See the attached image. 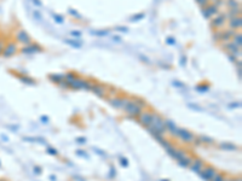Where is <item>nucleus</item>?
<instances>
[{
    "label": "nucleus",
    "mask_w": 242,
    "mask_h": 181,
    "mask_svg": "<svg viewBox=\"0 0 242 181\" xmlns=\"http://www.w3.org/2000/svg\"><path fill=\"white\" fill-rule=\"evenodd\" d=\"M124 110L127 112L131 117H138L143 112V108L136 101V99H129Z\"/></svg>",
    "instance_id": "nucleus-1"
},
{
    "label": "nucleus",
    "mask_w": 242,
    "mask_h": 181,
    "mask_svg": "<svg viewBox=\"0 0 242 181\" xmlns=\"http://www.w3.org/2000/svg\"><path fill=\"white\" fill-rule=\"evenodd\" d=\"M151 127L156 130L159 134H165L167 130H166V127H165V121H163V118L160 116V115H157V113H154V117H153V122H151Z\"/></svg>",
    "instance_id": "nucleus-2"
},
{
    "label": "nucleus",
    "mask_w": 242,
    "mask_h": 181,
    "mask_svg": "<svg viewBox=\"0 0 242 181\" xmlns=\"http://www.w3.org/2000/svg\"><path fill=\"white\" fill-rule=\"evenodd\" d=\"M223 48L227 50L228 53H231L236 57L237 59H241V48L237 47L232 41H227L223 42Z\"/></svg>",
    "instance_id": "nucleus-3"
},
{
    "label": "nucleus",
    "mask_w": 242,
    "mask_h": 181,
    "mask_svg": "<svg viewBox=\"0 0 242 181\" xmlns=\"http://www.w3.org/2000/svg\"><path fill=\"white\" fill-rule=\"evenodd\" d=\"M227 23V17L224 12H219L217 16H214V18L211 19V27L213 29H219L224 27Z\"/></svg>",
    "instance_id": "nucleus-4"
},
{
    "label": "nucleus",
    "mask_w": 242,
    "mask_h": 181,
    "mask_svg": "<svg viewBox=\"0 0 242 181\" xmlns=\"http://www.w3.org/2000/svg\"><path fill=\"white\" fill-rule=\"evenodd\" d=\"M201 11H202L203 17L207 18V19H208V18H212L213 16H217V14L220 12V11H219V7H217L214 4H208L207 6L201 7Z\"/></svg>",
    "instance_id": "nucleus-5"
},
{
    "label": "nucleus",
    "mask_w": 242,
    "mask_h": 181,
    "mask_svg": "<svg viewBox=\"0 0 242 181\" xmlns=\"http://www.w3.org/2000/svg\"><path fill=\"white\" fill-rule=\"evenodd\" d=\"M21 52L24 53V55H33V53H40L43 52V47L39 45V43H30V45H27L24 47L21 48Z\"/></svg>",
    "instance_id": "nucleus-6"
},
{
    "label": "nucleus",
    "mask_w": 242,
    "mask_h": 181,
    "mask_svg": "<svg viewBox=\"0 0 242 181\" xmlns=\"http://www.w3.org/2000/svg\"><path fill=\"white\" fill-rule=\"evenodd\" d=\"M176 137H178L180 140H183L184 142H193V140L195 139L194 134L190 133L189 130H186L184 128H178L177 133H176Z\"/></svg>",
    "instance_id": "nucleus-7"
},
{
    "label": "nucleus",
    "mask_w": 242,
    "mask_h": 181,
    "mask_svg": "<svg viewBox=\"0 0 242 181\" xmlns=\"http://www.w3.org/2000/svg\"><path fill=\"white\" fill-rule=\"evenodd\" d=\"M16 40H17V42H19L21 45H24V46L32 43V38L26 30H18L16 33Z\"/></svg>",
    "instance_id": "nucleus-8"
},
{
    "label": "nucleus",
    "mask_w": 242,
    "mask_h": 181,
    "mask_svg": "<svg viewBox=\"0 0 242 181\" xmlns=\"http://www.w3.org/2000/svg\"><path fill=\"white\" fill-rule=\"evenodd\" d=\"M199 174H200V176H201L205 181H212L213 180V178L215 176V174H217V170H215L213 167H208V168L202 169Z\"/></svg>",
    "instance_id": "nucleus-9"
},
{
    "label": "nucleus",
    "mask_w": 242,
    "mask_h": 181,
    "mask_svg": "<svg viewBox=\"0 0 242 181\" xmlns=\"http://www.w3.org/2000/svg\"><path fill=\"white\" fill-rule=\"evenodd\" d=\"M128 98H113V99H110V101H109V104L115 108V109H119V110H121V109H125V106H126V104L128 103Z\"/></svg>",
    "instance_id": "nucleus-10"
},
{
    "label": "nucleus",
    "mask_w": 242,
    "mask_h": 181,
    "mask_svg": "<svg viewBox=\"0 0 242 181\" xmlns=\"http://www.w3.org/2000/svg\"><path fill=\"white\" fill-rule=\"evenodd\" d=\"M18 51V47H17V45L15 43V42H10V43H7L5 47H4V50H2V57H5V58H10V57L15 56V53Z\"/></svg>",
    "instance_id": "nucleus-11"
},
{
    "label": "nucleus",
    "mask_w": 242,
    "mask_h": 181,
    "mask_svg": "<svg viewBox=\"0 0 242 181\" xmlns=\"http://www.w3.org/2000/svg\"><path fill=\"white\" fill-rule=\"evenodd\" d=\"M139 122L142 123L144 127H149L153 122V117H154V112H142L139 116Z\"/></svg>",
    "instance_id": "nucleus-12"
},
{
    "label": "nucleus",
    "mask_w": 242,
    "mask_h": 181,
    "mask_svg": "<svg viewBox=\"0 0 242 181\" xmlns=\"http://www.w3.org/2000/svg\"><path fill=\"white\" fill-rule=\"evenodd\" d=\"M229 29L231 30H240L242 28V17L241 16H237V17H234V18H230L228 22Z\"/></svg>",
    "instance_id": "nucleus-13"
},
{
    "label": "nucleus",
    "mask_w": 242,
    "mask_h": 181,
    "mask_svg": "<svg viewBox=\"0 0 242 181\" xmlns=\"http://www.w3.org/2000/svg\"><path fill=\"white\" fill-rule=\"evenodd\" d=\"M91 91H92L97 97H100V98H103L105 96V93H107L105 86H103V84H92Z\"/></svg>",
    "instance_id": "nucleus-14"
},
{
    "label": "nucleus",
    "mask_w": 242,
    "mask_h": 181,
    "mask_svg": "<svg viewBox=\"0 0 242 181\" xmlns=\"http://www.w3.org/2000/svg\"><path fill=\"white\" fill-rule=\"evenodd\" d=\"M235 34H236V31H235V30H231V29L220 30V41H222V42L230 41Z\"/></svg>",
    "instance_id": "nucleus-15"
},
{
    "label": "nucleus",
    "mask_w": 242,
    "mask_h": 181,
    "mask_svg": "<svg viewBox=\"0 0 242 181\" xmlns=\"http://www.w3.org/2000/svg\"><path fill=\"white\" fill-rule=\"evenodd\" d=\"M190 169L199 174L200 171L203 169V161L202 159H194L190 164Z\"/></svg>",
    "instance_id": "nucleus-16"
},
{
    "label": "nucleus",
    "mask_w": 242,
    "mask_h": 181,
    "mask_svg": "<svg viewBox=\"0 0 242 181\" xmlns=\"http://www.w3.org/2000/svg\"><path fill=\"white\" fill-rule=\"evenodd\" d=\"M165 127H166V130H167V132H170L171 134L176 135V133H177V130H178V127H177V125H176L172 120H166V121H165Z\"/></svg>",
    "instance_id": "nucleus-17"
},
{
    "label": "nucleus",
    "mask_w": 242,
    "mask_h": 181,
    "mask_svg": "<svg viewBox=\"0 0 242 181\" xmlns=\"http://www.w3.org/2000/svg\"><path fill=\"white\" fill-rule=\"evenodd\" d=\"M241 14H242V9L241 6H240V7H235V9H229V11L225 14V17H227V19H230V18L241 16Z\"/></svg>",
    "instance_id": "nucleus-18"
},
{
    "label": "nucleus",
    "mask_w": 242,
    "mask_h": 181,
    "mask_svg": "<svg viewBox=\"0 0 242 181\" xmlns=\"http://www.w3.org/2000/svg\"><path fill=\"white\" fill-rule=\"evenodd\" d=\"M49 80L51 82H55V84H59L64 80V74H50L49 75Z\"/></svg>",
    "instance_id": "nucleus-19"
},
{
    "label": "nucleus",
    "mask_w": 242,
    "mask_h": 181,
    "mask_svg": "<svg viewBox=\"0 0 242 181\" xmlns=\"http://www.w3.org/2000/svg\"><path fill=\"white\" fill-rule=\"evenodd\" d=\"M191 162H193V157H190V156H184L183 158H180V159L178 161V164H179V167L188 168V167H190Z\"/></svg>",
    "instance_id": "nucleus-20"
},
{
    "label": "nucleus",
    "mask_w": 242,
    "mask_h": 181,
    "mask_svg": "<svg viewBox=\"0 0 242 181\" xmlns=\"http://www.w3.org/2000/svg\"><path fill=\"white\" fill-rule=\"evenodd\" d=\"M219 147L222 150H225V151H235V150H237V146L231 144V142H222V144H219Z\"/></svg>",
    "instance_id": "nucleus-21"
},
{
    "label": "nucleus",
    "mask_w": 242,
    "mask_h": 181,
    "mask_svg": "<svg viewBox=\"0 0 242 181\" xmlns=\"http://www.w3.org/2000/svg\"><path fill=\"white\" fill-rule=\"evenodd\" d=\"M64 42H66L67 45L71 46L73 48H81V47H83V42L79 41V40H74V39H66Z\"/></svg>",
    "instance_id": "nucleus-22"
},
{
    "label": "nucleus",
    "mask_w": 242,
    "mask_h": 181,
    "mask_svg": "<svg viewBox=\"0 0 242 181\" xmlns=\"http://www.w3.org/2000/svg\"><path fill=\"white\" fill-rule=\"evenodd\" d=\"M232 42L237 46V47H240L241 48L242 46V34L241 31H236V34L232 36Z\"/></svg>",
    "instance_id": "nucleus-23"
},
{
    "label": "nucleus",
    "mask_w": 242,
    "mask_h": 181,
    "mask_svg": "<svg viewBox=\"0 0 242 181\" xmlns=\"http://www.w3.org/2000/svg\"><path fill=\"white\" fill-rule=\"evenodd\" d=\"M79 76L75 74V72H73V71H69V72H67V74H64V80L68 82V84H70L73 82L75 79H78Z\"/></svg>",
    "instance_id": "nucleus-24"
},
{
    "label": "nucleus",
    "mask_w": 242,
    "mask_h": 181,
    "mask_svg": "<svg viewBox=\"0 0 242 181\" xmlns=\"http://www.w3.org/2000/svg\"><path fill=\"white\" fill-rule=\"evenodd\" d=\"M225 5L228 6L229 9H235V7H240L241 6V2L239 0H227L225 1Z\"/></svg>",
    "instance_id": "nucleus-25"
},
{
    "label": "nucleus",
    "mask_w": 242,
    "mask_h": 181,
    "mask_svg": "<svg viewBox=\"0 0 242 181\" xmlns=\"http://www.w3.org/2000/svg\"><path fill=\"white\" fill-rule=\"evenodd\" d=\"M196 91L200 93H205V92H208L210 91V84H201L196 86Z\"/></svg>",
    "instance_id": "nucleus-26"
},
{
    "label": "nucleus",
    "mask_w": 242,
    "mask_h": 181,
    "mask_svg": "<svg viewBox=\"0 0 242 181\" xmlns=\"http://www.w3.org/2000/svg\"><path fill=\"white\" fill-rule=\"evenodd\" d=\"M109 34V30H92L91 31V35H95V36H107Z\"/></svg>",
    "instance_id": "nucleus-27"
},
{
    "label": "nucleus",
    "mask_w": 242,
    "mask_h": 181,
    "mask_svg": "<svg viewBox=\"0 0 242 181\" xmlns=\"http://www.w3.org/2000/svg\"><path fill=\"white\" fill-rule=\"evenodd\" d=\"M51 17L53 18V21H55L57 24H62V23L64 22V17H63V16H61V14H51Z\"/></svg>",
    "instance_id": "nucleus-28"
},
{
    "label": "nucleus",
    "mask_w": 242,
    "mask_h": 181,
    "mask_svg": "<svg viewBox=\"0 0 242 181\" xmlns=\"http://www.w3.org/2000/svg\"><path fill=\"white\" fill-rule=\"evenodd\" d=\"M19 80L23 82V84H35V80H33L32 77H28V76H21Z\"/></svg>",
    "instance_id": "nucleus-29"
},
{
    "label": "nucleus",
    "mask_w": 242,
    "mask_h": 181,
    "mask_svg": "<svg viewBox=\"0 0 242 181\" xmlns=\"http://www.w3.org/2000/svg\"><path fill=\"white\" fill-rule=\"evenodd\" d=\"M68 14H70V16H73V17H75V18H78V19H81V18H83L81 14H79V12H78L76 10H74V9H71V7L68 9Z\"/></svg>",
    "instance_id": "nucleus-30"
},
{
    "label": "nucleus",
    "mask_w": 242,
    "mask_h": 181,
    "mask_svg": "<svg viewBox=\"0 0 242 181\" xmlns=\"http://www.w3.org/2000/svg\"><path fill=\"white\" fill-rule=\"evenodd\" d=\"M144 16H145L144 14H134V16H132L129 19H131L132 22H138V21H141V19L144 18Z\"/></svg>",
    "instance_id": "nucleus-31"
},
{
    "label": "nucleus",
    "mask_w": 242,
    "mask_h": 181,
    "mask_svg": "<svg viewBox=\"0 0 242 181\" xmlns=\"http://www.w3.org/2000/svg\"><path fill=\"white\" fill-rule=\"evenodd\" d=\"M199 139L201 140V142H207V144H212V142H213V139H212V138H210V137H206V135H202V137H200Z\"/></svg>",
    "instance_id": "nucleus-32"
},
{
    "label": "nucleus",
    "mask_w": 242,
    "mask_h": 181,
    "mask_svg": "<svg viewBox=\"0 0 242 181\" xmlns=\"http://www.w3.org/2000/svg\"><path fill=\"white\" fill-rule=\"evenodd\" d=\"M115 30L116 31H121V33H128V27H124V26H117L115 27Z\"/></svg>",
    "instance_id": "nucleus-33"
},
{
    "label": "nucleus",
    "mask_w": 242,
    "mask_h": 181,
    "mask_svg": "<svg viewBox=\"0 0 242 181\" xmlns=\"http://www.w3.org/2000/svg\"><path fill=\"white\" fill-rule=\"evenodd\" d=\"M70 35L73 36V38H80V36L83 35V33H81L80 30H71Z\"/></svg>",
    "instance_id": "nucleus-34"
},
{
    "label": "nucleus",
    "mask_w": 242,
    "mask_h": 181,
    "mask_svg": "<svg viewBox=\"0 0 242 181\" xmlns=\"http://www.w3.org/2000/svg\"><path fill=\"white\" fill-rule=\"evenodd\" d=\"M195 1L199 4L201 7H205V6H207L210 4V0H195Z\"/></svg>",
    "instance_id": "nucleus-35"
},
{
    "label": "nucleus",
    "mask_w": 242,
    "mask_h": 181,
    "mask_svg": "<svg viewBox=\"0 0 242 181\" xmlns=\"http://www.w3.org/2000/svg\"><path fill=\"white\" fill-rule=\"evenodd\" d=\"M139 59L143 60L145 64H151V60H150L146 56H144V55H139Z\"/></svg>",
    "instance_id": "nucleus-36"
},
{
    "label": "nucleus",
    "mask_w": 242,
    "mask_h": 181,
    "mask_svg": "<svg viewBox=\"0 0 242 181\" xmlns=\"http://www.w3.org/2000/svg\"><path fill=\"white\" fill-rule=\"evenodd\" d=\"M46 151H47L49 154H52V156H57V153H58L57 150H56V149H53V147H47V149H46Z\"/></svg>",
    "instance_id": "nucleus-37"
},
{
    "label": "nucleus",
    "mask_w": 242,
    "mask_h": 181,
    "mask_svg": "<svg viewBox=\"0 0 242 181\" xmlns=\"http://www.w3.org/2000/svg\"><path fill=\"white\" fill-rule=\"evenodd\" d=\"M225 180V178H224V175H222V174H215V176L213 178V180L212 181H224Z\"/></svg>",
    "instance_id": "nucleus-38"
},
{
    "label": "nucleus",
    "mask_w": 242,
    "mask_h": 181,
    "mask_svg": "<svg viewBox=\"0 0 242 181\" xmlns=\"http://www.w3.org/2000/svg\"><path fill=\"white\" fill-rule=\"evenodd\" d=\"M213 40L214 41H220V30H217L213 33Z\"/></svg>",
    "instance_id": "nucleus-39"
},
{
    "label": "nucleus",
    "mask_w": 242,
    "mask_h": 181,
    "mask_svg": "<svg viewBox=\"0 0 242 181\" xmlns=\"http://www.w3.org/2000/svg\"><path fill=\"white\" fill-rule=\"evenodd\" d=\"M58 86H59L61 88H63V89H67V88H69V84H68L66 80H63L62 82H59V84H58Z\"/></svg>",
    "instance_id": "nucleus-40"
},
{
    "label": "nucleus",
    "mask_w": 242,
    "mask_h": 181,
    "mask_svg": "<svg viewBox=\"0 0 242 181\" xmlns=\"http://www.w3.org/2000/svg\"><path fill=\"white\" fill-rule=\"evenodd\" d=\"M166 43L173 46V45H176V39H174V38H172V36H168V38L166 39Z\"/></svg>",
    "instance_id": "nucleus-41"
},
{
    "label": "nucleus",
    "mask_w": 242,
    "mask_h": 181,
    "mask_svg": "<svg viewBox=\"0 0 242 181\" xmlns=\"http://www.w3.org/2000/svg\"><path fill=\"white\" fill-rule=\"evenodd\" d=\"M172 84H173L174 87H178V88H184V87H185V84H183V82H180V81L178 82V81H176V80L172 82Z\"/></svg>",
    "instance_id": "nucleus-42"
},
{
    "label": "nucleus",
    "mask_w": 242,
    "mask_h": 181,
    "mask_svg": "<svg viewBox=\"0 0 242 181\" xmlns=\"http://www.w3.org/2000/svg\"><path fill=\"white\" fill-rule=\"evenodd\" d=\"M33 17H34V19H36V21H41V14H40L39 11H34V12H33Z\"/></svg>",
    "instance_id": "nucleus-43"
},
{
    "label": "nucleus",
    "mask_w": 242,
    "mask_h": 181,
    "mask_svg": "<svg viewBox=\"0 0 242 181\" xmlns=\"http://www.w3.org/2000/svg\"><path fill=\"white\" fill-rule=\"evenodd\" d=\"M227 57H228V59L231 62V63H235V62L237 60V58L234 56V55H231V53H227Z\"/></svg>",
    "instance_id": "nucleus-44"
},
{
    "label": "nucleus",
    "mask_w": 242,
    "mask_h": 181,
    "mask_svg": "<svg viewBox=\"0 0 242 181\" xmlns=\"http://www.w3.org/2000/svg\"><path fill=\"white\" fill-rule=\"evenodd\" d=\"M120 164L122 166V167H127L128 166V161L125 158V157H121L120 158Z\"/></svg>",
    "instance_id": "nucleus-45"
},
{
    "label": "nucleus",
    "mask_w": 242,
    "mask_h": 181,
    "mask_svg": "<svg viewBox=\"0 0 242 181\" xmlns=\"http://www.w3.org/2000/svg\"><path fill=\"white\" fill-rule=\"evenodd\" d=\"M112 39H113L115 42H117V43H119V42H122V39H121L120 36H117V35H113Z\"/></svg>",
    "instance_id": "nucleus-46"
},
{
    "label": "nucleus",
    "mask_w": 242,
    "mask_h": 181,
    "mask_svg": "<svg viewBox=\"0 0 242 181\" xmlns=\"http://www.w3.org/2000/svg\"><path fill=\"white\" fill-rule=\"evenodd\" d=\"M185 64H186V57L182 56V58H180V65H182V67H185Z\"/></svg>",
    "instance_id": "nucleus-47"
},
{
    "label": "nucleus",
    "mask_w": 242,
    "mask_h": 181,
    "mask_svg": "<svg viewBox=\"0 0 242 181\" xmlns=\"http://www.w3.org/2000/svg\"><path fill=\"white\" fill-rule=\"evenodd\" d=\"M32 1H33V4H34L35 6H41V5H43L41 0H32Z\"/></svg>",
    "instance_id": "nucleus-48"
},
{
    "label": "nucleus",
    "mask_w": 242,
    "mask_h": 181,
    "mask_svg": "<svg viewBox=\"0 0 242 181\" xmlns=\"http://www.w3.org/2000/svg\"><path fill=\"white\" fill-rule=\"evenodd\" d=\"M229 106H230V108H240V106H241V103H232V104H230Z\"/></svg>",
    "instance_id": "nucleus-49"
},
{
    "label": "nucleus",
    "mask_w": 242,
    "mask_h": 181,
    "mask_svg": "<svg viewBox=\"0 0 242 181\" xmlns=\"http://www.w3.org/2000/svg\"><path fill=\"white\" fill-rule=\"evenodd\" d=\"M76 154H80V156H85V157H88V156H87V153H86L85 151H81V150H78V151H76Z\"/></svg>",
    "instance_id": "nucleus-50"
},
{
    "label": "nucleus",
    "mask_w": 242,
    "mask_h": 181,
    "mask_svg": "<svg viewBox=\"0 0 242 181\" xmlns=\"http://www.w3.org/2000/svg\"><path fill=\"white\" fill-rule=\"evenodd\" d=\"M40 120H41V122H44V123H47L49 122V117L47 116H41Z\"/></svg>",
    "instance_id": "nucleus-51"
},
{
    "label": "nucleus",
    "mask_w": 242,
    "mask_h": 181,
    "mask_svg": "<svg viewBox=\"0 0 242 181\" xmlns=\"http://www.w3.org/2000/svg\"><path fill=\"white\" fill-rule=\"evenodd\" d=\"M76 142H79V144H85L86 139L85 138H78V139H76Z\"/></svg>",
    "instance_id": "nucleus-52"
},
{
    "label": "nucleus",
    "mask_w": 242,
    "mask_h": 181,
    "mask_svg": "<svg viewBox=\"0 0 242 181\" xmlns=\"http://www.w3.org/2000/svg\"><path fill=\"white\" fill-rule=\"evenodd\" d=\"M115 174H116V171H115L114 167H112V170H110V178H112V179L115 176Z\"/></svg>",
    "instance_id": "nucleus-53"
},
{
    "label": "nucleus",
    "mask_w": 242,
    "mask_h": 181,
    "mask_svg": "<svg viewBox=\"0 0 242 181\" xmlns=\"http://www.w3.org/2000/svg\"><path fill=\"white\" fill-rule=\"evenodd\" d=\"M34 173L39 175V174L41 173V169H40V168H39V167H35V168H34Z\"/></svg>",
    "instance_id": "nucleus-54"
},
{
    "label": "nucleus",
    "mask_w": 242,
    "mask_h": 181,
    "mask_svg": "<svg viewBox=\"0 0 242 181\" xmlns=\"http://www.w3.org/2000/svg\"><path fill=\"white\" fill-rule=\"evenodd\" d=\"M235 64H236V67H237V68H241V65H242L241 59H237V60L235 62Z\"/></svg>",
    "instance_id": "nucleus-55"
},
{
    "label": "nucleus",
    "mask_w": 242,
    "mask_h": 181,
    "mask_svg": "<svg viewBox=\"0 0 242 181\" xmlns=\"http://www.w3.org/2000/svg\"><path fill=\"white\" fill-rule=\"evenodd\" d=\"M193 141L195 142V145H200V144H201V140H200L199 138H195V139L193 140Z\"/></svg>",
    "instance_id": "nucleus-56"
},
{
    "label": "nucleus",
    "mask_w": 242,
    "mask_h": 181,
    "mask_svg": "<svg viewBox=\"0 0 242 181\" xmlns=\"http://www.w3.org/2000/svg\"><path fill=\"white\" fill-rule=\"evenodd\" d=\"M2 50H4V42L0 40V55L2 53Z\"/></svg>",
    "instance_id": "nucleus-57"
},
{
    "label": "nucleus",
    "mask_w": 242,
    "mask_h": 181,
    "mask_svg": "<svg viewBox=\"0 0 242 181\" xmlns=\"http://www.w3.org/2000/svg\"><path fill=\"white\" fill-rule=\"evenodd\" d=\"M159 67H162V68H165V69H170V68H171L170 65H165V64H161V63H159Z\"/></svg>",
    "instance_id": "nucleus-58"
},
{
    "label": "nucleus",
    "mask_w": 242,
    "mask_h": 181,
    "mask_svg": "<svg viewBox=\"0 0 242 181\" xmlns=\"http://www.w3.org/2000/svg\"><path fill=\"white\" fill-rule=\"evenodd\" d=\"M189 106H190V108H194V109H196V110H200V108H197V106L194 105V104H189Z\"/></svg>",
    "instance_id": "nucleus-59"
},
{
    "label": "nucleus",
    "mask_w": 242,
    "mask_h": 181,
    "mask_svg": "<svg viewBox=\"0 0 242 181\" xmlns=\"http://www.w3.org/2000/svg\"><path fill=\"white\" fill-rule=\"evenodd\" d=\"M50 180H51V181H56V176H53V175H52V176H50Z\"/></svg>",
    "instance_id": "nucleus-60"
},
{
    "label": "nucleus",
    "mask_w": 242,
    "mask_h": 181,
    "mask_svg": "<svg viewBox=\"0 0 242 181\" xmlns=\"http://www.w3.org/2000/svg\"><path fill=\"white\" fill-rule=\"evenodd\" d=\"M234 181H241V179L239 178V179H235V180H234Z\"/></svg>",
    "instance_id": "nucleus-61"
},
{
    "label": "nucleus",
    "mask_w": 242,
    "mask_h": 181,
    "mask_svg": "<svg viewBox=\"0 0 242 181\" xmlns=\"http://www.w3.org/2000/svg\"><path fill=\"white\" fill-rule=\"evenodd\" d=\"M224 181H234L232 179H228V180H224Z\"/></svg>",
    "instance_id": "nucleus-62"
},
{
    "label": "nucleus",
    "mask_w": 242,
    "mask_h": 181,
    "mask_svg": "<svg viewBox=\"0 0 242 181\" xmlns=\"http://www.w3.org/2000/svg\"><path fill=\"white\" fill-rule=\"evenodd\" d=\"M161 181H168V180H161Z\"/></svg>",
    "instance_id": "nucleus-63"
}]
</instances>
